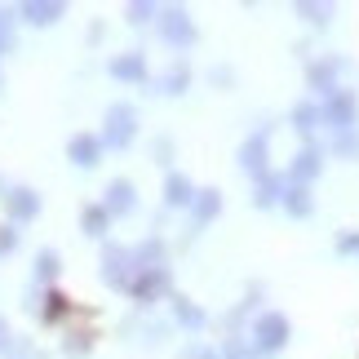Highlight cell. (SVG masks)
<instances>
[{
  "instance_id": "6da1fadb",
  "label": "cell",
  "mask_w": 359,
  "mask_h": 359,
  "mask_svg": "<svg viewBox=\"0 0 359 359\" xmlns=\"http://www.w3.org/2000/svg\"><path fill=\"white\" fill-rule=\"evenodd\" d=\"M284 341H288V320H284L280 311H266L257 320V351L271 355V351H280Z\"/></svg>"
},
{
  "instance_id": "7a4b0ae2",
  "label": "cell",
  "mask_w": 359,
  "mask_h": 359,
  "mask_svg": "<svg viewBox=\"0 0 359 359\" xmlns=\"http://www.w3.org/2000/svg\"><path fill=\"white\" fill-rule=\"evenodd\" d=\"M328 124H337V133L355 129V93L351 89H333V93H328Z\"/></svg>"
},
{
  "instance_id": "3957f363",
  "label": "cell",
  "mask_w": 359,
  "mask_h": 359,
  "mask_svg": "<svg viewBox=\"0 0 359 359\" xmlns=\"http://www.w3.org/2000/svg\"><path fill=\"white\" fill-rule=\"evenodd\" d=\"M244 169H253L262 177V169H266V133H257L253 142L244 147Z\"/></svg>"
},
{
  "instance_id": "277c9868",
  "label": "cell",
  "mask_w": 359,
  "mask_h": 359,
  "mask_svg": "<svg viewBox=\"0 0 359 359\" xmlns=\"http://www.w3.org/2000/svg\"><path fill=\"white\" fill-rule=\"evenodd\" d=\"M315 173H320V151H315V147L297 151V160H293V177H297V182H306V177H315Z\"/></svg>"
},
{
  "instance_id": "5b68a950",
  "label": "cell",
  "mask_w": 359,
  "mask_h": 359,
  "mask_svg": "<svg viewBox=\"0 0 359 359\" xmlns=\"http://www.w3.org/2000/svg\"><path fill=\"white\" fill-rule=\"evenodd\" d=\"M284 204H288V213H293V217H306V213H311V191L302 187V182L288 187V191H284Z\"/></svg>"
},
{
  "instance_id": "8992f818",
  "label": "cell",
  "mask_w": 359,
  "mask_h": 359,
  "mask_svg": "<svg viewBox=\"0 0 359 359\" xmlns=\"http://www.w3.org/2000/svg\"><path fill=\"white\" fill-rule=\"evenodd\" d=\"M280 200H284V182H280V177H266V173H262V182H257V204L266 209V204H280Z\"/></svg>"
},
{
  "instance_id": "52a82bcc",
  "label": "cell",
  "mask_w": 359,
  "mask_h": 359,
  "mask_svg": "<svg viewBox=\"0 0 359 359\" xmlns=\"http://www.w3.org/2000/svg\"><path fill=\"white\" fill-rule=\"evenodd\" d=\"M337 72H341V62H337V58H328V62H315V67H311V80H315L320 89L333 93V76H337Z\"/></svg>"
},
{
  "instance_id": "ba28073f",
  "label": "cell",
  "mask_w": 359,
  "mask_h": 359,
  "mask_svg": "<svg viewBox=\"0 0 359 359\" xmlns=\"http://www.w3.org/2000/svg\"><path fill=\"white\" fill-rule=\"evenodd\" d=\"M315 120H320V111H315V107H306V102H302L297 111H293V124H297L302 133H311V129H315Z\"/></svg>"
},
{
  "instance_id": "9c48e42d",
  "label": "cell",
  "mask_w": 359,
  "mask_h": 359,
  "mask_svg": "<svg viewBox=\"0 0 359 359\" xmlns=\"http://www.w3.org/2000/svg\"><path fill=\"white\" fill-rule=\"evenodd\" d=\"M169 32H173V40H191V27L182 13H169Z\"/></svg>"
},
{
  "instance_id": "30bf717a",
  "label": "cell",
  "mask_w": 359,
  "mask_h": 359,
  "mask_svg": "<svg viewBox=\"0 0 359 359\" xmlns=\"http://www.w3.org/2000/svg\"><path fill=\"white\" fill-rule=\"evenodd\" d=\"M337 151H341V156H359V137H355V129H351V133H337Z\"/></svg>"
},
{
  "instance_id": "8fae6325",
  "label": "cell",
  "mask_w": 359,
  "mask_h": 359,
  "mask_svg": "<svg viewBox=\"0 0 359 359\" xmlns=\"http://www.w3.org/2000/svg\"><path fill=\"white\" fill-rule=\"evenodd\" d=\"M217 213V191H204V200H200V217H213Z\"/></svg>"
},
{
  "instance_id": "7c38bea8",
  "label": "cell",
  "mask_w": 359,
  "mask_h": 359,
  "mask_svg": "<svg viewBox=\"0 0 359 359\" xmlns=\"http://www.w3.org/2000/svg\"><path fill=\"white\" fill-rule=\"evenodd\" d=\"M169 200H173V204H182V200H187V182H182V177H173V187H169Z\"/></svg>"
},
{
  "instance_id": "4fadbf2b",
  "label": "cell",
  "mask_w": 359,
  "mask_h": 359,
  "mask_svg": "<svg viewBox=\"0 0 359 359\" xmlns=\"http://www.w3.org/2000/svg\"><path fill=\"white\" fill-rule=\"evenodd\" d=\"M76 156H80V164H89V156H93V142H76Z\"/></svg>"
},
{
  "instance_id": "5bb4252c",
  "label": "cell",
  "mask_w": 359,
  "mask_h": 359,
  "mask_svg": "<svg viewBox=\"0 0 359 359\" xmlns=\"http://www.w3.org/2000/svg\"><path fill=\"white\" fill-rule=\"evenodd\" d=\"M302 13H311V22H324V13H328V9H320V5H311V9H306V5H302Z\"/></svg>"
}]
</instances>
